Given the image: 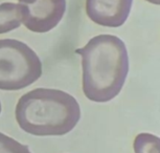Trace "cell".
I'll return each mask as SVG.
<instances>
[{"label":"cell","instance_id":"6da1fadb","mask_svg":"<svg viewBox=\"0 0 160 153\" xmlns=\"http://www.w3.org/2000/svg\"><path fill=\"white\" fill-rule=\"evenodd\" d=\"M75 54L82 57L86 98L95 103H106L117 97L129 73L125 42L113 35H98L82 48L75 49Z\"/></svg>","mask_w":160,"mask_h":153},{"label":"cell","instance_id":"7a4b0ae2","mask_svg":"<svg viewBox=\"0 0 160 153\" xmlns=\"http://www.w3.org/2000/svg\"><path fill=\"white\" fill-rule=\"evenodd\" d=\"M15 115L19 127L32 135L60 136L78 125L81 108L66 91L36 88L19 99Z\"/></svg>","mask_w":160,"mask_h":153},{"label":"cell","instance_id":"3957f363","mask_svg":"<svg viewBox=\"0 0 160 153\" xmlns=\"http://www.w3.org/2000/svg\"><path fill=\"white\" fill-rule=\"evenodd\" d=\"M42 76V62L28 44L16 39H0V89L20 90Z\"/></svg>","mask_w":160,"mask_h":153},{"label":"cell","instance_id":"277c9868","mask_svg":"<svg viewBox=\"0 0 160 153\" xmlns=\"http://www.w3.org/2000/svg\"><path fill=\"white\" fill-rule=\"evenodd\" d=\"M19 5L24 26L39 34L55 28L66 12V0H34Z\"/></svg>","mask_w":160,"mask_h":153},{"label":"cell","instance_id":"5b68a950","mask_svg":"<svg viewBox=\"0 0 160 153\" xmlns=\"http://www.w3.org/2000/svg\"><path fill=\"white\" fill-rule=\"evenodd\" d=\"M133 0H86V14L94 23L119 28L131 13Z\"/></svg>","mask_w":160,"mask_h":153},{"label":"cell","instance_id":"8992f818","mask_svg":"<svg viewBox=\"0 0 160 153\" xmlns=\"http://www.w3.org/2000/svg\"><path fill=\"white\" fill-rule=\"evenodd\" d=\"M22 23L19 3L3 2L0 4V35L18 28Z\"/></svg>","mask_w":160,"mask_h":153},{"label":"cell","instance_id":"52a82bcc","mask_svg":"<svg viewBox=\"0 0 160 153\" xmlns=\"http://www.w3.org/2000/svg\"><path fill=\"white\" fill-rule=\"evenodd\" d=\"M135 153H159L160 139L151 133H139L133 144Z\"/></svg>","mask_w":160,"mask_h":153},{"label":"cell","instance_id":"ba28073f","mask_svg":"<svg viewBox=\"0 0 160 153\" xmlns=\"http://www.w3.org/2000/svg\"><path fill=\"white\" fill-rule=\"evenodd\" d=\"M0 153H32L28 146L0 132Z\"/></svg>","mask_w":160,"mask_h":153},{"label":"cell","instance_id":"9c48e42d","mask_svg":"<svg viewBox=\"0 0 160 153\" xmlns=\"http://www.w3.org/2000/svg\"><path fill=\"white\" fill-rule=\"evenodd\" d=\"M147 1L150 2V3L156 4V5H159L160 4V0H147Z\"/></svg>","mask_w":160,"mask_h":153},{"label":"cell","instance_id":"30bf717a","mask_svg":"<svg viewBox=\"0 0 160 153\" xmlns=\"http://www.w3.org/2000/svg\"><path fill=\"white\" fill-rule=\"evenodd\" d=\"M19 3H32L34 0H18Z\"/></svg>","mask_w":160,"mask_h":153},{"label":"cell","instance_id":"8fae6325","mask_svg":"<svg viewBox=\"0 0 160 153\" xmlns=\"http://www.w3.org/2000/svg\"><path fill=\"white\" fill-rule=\"evenodd\" d=\"M1 109H2V108H1V102H0V113H1Z\"/></svg>","mask_w":160,"mask_h":153}]
</instances>
